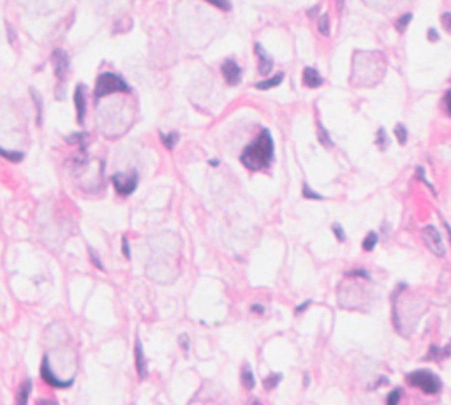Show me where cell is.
Instances as JSON below:
<instances>
[{
	"label": "cell",
	"mask_w": 451,
	"mask_h": 405,
	"mask_svg": "<svg viewBox=\"0 0 451 405\" xmlns=\"http://www.w3.org/2000/svg\"><path fill=\"white\" fill-rule=\"evenodd\" d=\"M161 140H163L164 146H166L167 150H173L175 148V144L178 143V134H176V132H171V134H161Z\"/></svg>",
	"instance_id": "ac0fdd59"
},
{
	"label": "cell",
	"mask_w": 451,
	"mask_h": 405,
	"mask_svg": "<svg viewBox=\"0 0 451 405\" xmlns=\"http://www.w3.org/2000/svg\"><path fill=\"white\" fill-rule=\"evenodd\" d=\"M250 310H252L254 314H265V306L263 305H252L250 306Z\"/></svg>",
	"instance_id": "8d00e7d4"
},
{
	"label": "cell",
	"mask_w": 451,
	"mask_h": 405,
	"mask_svg": "<svg viewBox=\"0 0 451 405\" xmlns=\"http://www.w3.org/2000/svg\"><path fill=\"white\" fill-rule=\"evenodd\" d=\"M282 80H284V74L279 72V74H275L273 78H268V80H263V81H259V83H256V88L257 90H270V88L279 86L280 83H282Z\"/></svg>",
	"instance_id": "5bb4252c"
},
{
	"label": "cell",
	"mask_w": 451,
	"mask_h": 405,
	"mask_svg": "<svg viewBox=\"0 0 451 405\" xmlns=\"http://www.w3.org/2000/svg\"><path fill=\"white\" fill-rule=\"evenodd\" d=\"M30 393H32V383L27 379V381L21 384V387H20L18 396H16V405H27Z\"/></svg>",
	"instance_id": "9a60e30c"
},
{
	"label": "cell",
	"mask_w": 451,
	"mask_h": 405,
	"mask_svg": "<svg viewBox=\"0 0 451 405\" xmlns=\"http://www.w3.org/2000/svg\"><path fill=\"white\" fill-rule=\"evenodd\" d=\"M240 381H242V386H244L245 389H252V387L256 386L254 372H252V368H250V364H248V363H245L244 366H242V372H240Z\"/></svg>",
	"instance_id": "4fadbf2b"
},
{
	"label": "cell",
	"mask_w": 451,
	"mask_h": 405,
	"mask_svg": "<svg viewBox=\"0 0 451 405\" xmlns=\"http://www.w3.org/2000/svg\"><path fill=\"white\" fill-rule=\"evenodd\" d=\"M308 305H310V302H305V303H302V305H300V306H296V310H294V312H296V314H302V312L305 310V308H307Z\"/></svg>",
	"instance_id": "74e56055"
},
{
	"label": "cell",
	"mask_w": 451,
	"mask_h": 405,
	"mask_svg": "<svg viewBox=\"0 0 451 405\" xmlns=\"http://www.w3.org/2000/svg\"><path fill=\"white\" fill-rule=\"evenodd\" d=\"M205 2L212 4L213 7H217V9H221V11H229L231 9L229 0H205Z\"/></svg>",
	"instance_id": "603a6c76"
},
{
	"label": "cell",
	"mask_w": 451,
	"mask_h": 405,
	"mask_svg": "<svg viewBox=\"0 0 451 405\" xmlns=\"http://www.w3.org/2000/svg\"><path fill=\"white\" fill-rule=\"evenodd\" d=\"M32 99H34V104H36V108H37V123H41V120H42V104H41V95L37 94L36 90H32Z\"/></svg>",
	"instance_id": "44dd1931"
},
{
	"label": "cell",
	"mask_w": 451,
	"mask_h": 405,
	"mask_svg": "<svg viewBox=\"0 0 451 405\" xmlns=\"http://www.w3.org/2000/svg\"><path fill=\"white\" fill-rule=\"evenodd\" d=\"M36 405H59L55 400H50V398H41V400H37Z\"/></svg>",
	"instance_id": "d590c367"
},
{
	"label": "cell",
	"mask_w": 451,
	"mask_h": 405,
	"mask_svg": "<svg viewBox=\"0 0 451 405\" xmlns=\"http://www.w3.org/2000/svg\"><path fill=\"white\" fill-rule=\"evenodd\" d=\"M400 395H402V389H393L391 393L388 395V400H386V405H398V402H400Z\"/></svg>",
	"instance_id": "484cf974"
},
{
	"label": "cell",
	"mask_w": 451,
	"mask_h": 405,
	"mask_svg": "<svg viewBox=\"0 0 451 405\" xmlns=\"http://www.w3.org/2000/svg\"><path fill=\"white\" fill-rule=\"evenodd\" d=\"M331 229H333L335 238H337L338 242H346V234H344L342 225H340V224H333V225H331Z\"/></svg>",
	"instance_id": "f1b7e54d"
},
{
	"label": "cell",
	"mask_w": 451,
	"mask_h": 405,
	"mask_svg": "<svg viewBox=\"0 0 451 405\" xmlns=\"http://www.w3.org/2000/svg\"><path fill=\"white\" fill-rule=\"evenodd\" d=\"M221 71L227 85H231V86L240 85V81H242V69H240V65L233 59H226L224 62H222Z\"/></svg>",
	"instance_id": "8992f818"
},
{
	"label": "cell",
	"mask_w": 451,
	"mask_h": 405,
	"mask_svg": "<svg viewBox=\"0 0 451 405\" xmlns=\"http://www.w3.org/2000/svg\"><path fill=\"white\" fill-rule=\"evenodd\" d=\"M395 136H397V140L400 144H406L407 143V129L402 123H398L397 127H395Z\"/></svg>",
	"instance_id": "7402d4cb"
},
{
	"label": "cell",
	"mask_w": 451,
	"mask_h": 405,
	"mask_svg": "<svg viewBox=\"0 0 451 405\" xmlns=\"http://www.w3.org/2000/svg\"><path fill=\"white\" fill-rule=\"evenodd\" d=\"M117 92H120V94H129V92H131V88H129V85L125 83V80H123L122 76L115 74V72H102V74H99L97 83H95V90H94L95 99L117 94Z\"/></svg>",
	"instance_id": "7a4b0ae2"
},
{
	"label": "cell",
	"mask_w": 451,
	"mask_h": 405,
	"mask_svg": "<svg viewBox=\"0 0 451 405\" xmlns=\"http://www.w3.org/2000/svg\"><path fill=\"white\" fill-rule=\"evenodd\" d=\"M280 381H282V375H280V374H271V375H268L265 381H263V386H265V389L271 391V389H275V387L279 386Z\"/></svg>",
	"instance_id": "2e32d148"
},
{
	"label": "cell",
	"mask_w": 451,
	"mask_h": 405,
	"mask_svg": "<svg viewBox=\"0 0 451 405\" xmlns=\"http://www.w3.org/2000/svg\"><path fill=\"white\" fill-rule=\"evenodd\" d=\"M375 245H377V233L370 231V233L365 236V240H363V250L372 252V250L375 248Z\"/></svg>",
	"instance_id": "e0dca14e"
},
{
	"label": "cell",
	"mask_w": 451,
	"mask_h": 405,
	"mask_svg": "<svg viewBox=\"0 0 451 405\" xmlns=\"http://www.w3.org/2000/svg\"><path fill=\"white\" fill-rule=\"evenodd\" d=\"M317 28H319V32L325 37L329 36V20L326 14H321L319 16V20H317Z\"/></svg>",
	"instance_id": "ffe728a7"
},
{
	"label": "cell",
	"mask_w": 451,
	"mask_h": 405,
	"mask_svg": "<svg viewBox=\"0 0 451 405\" xmlns=\"http://www.w3.org/2000/svg\"><path fill=\"white\" fill-rule=\"evenodd\" d=\"M444 108H446V113L451 117V90H448L446 95H444Z\"/></svg>",
	"instance_id": "1f68e13d"
},
{
	"label": "cell",
	"mask_w": 451,
	"mask_h": 405,
	"mask_svg": "<svg viewBox=\"0 0 451 405\" xmlns=\"http://www.w3.org/2000/svg\"><path fill=\"white\" fill-rule=\"evenodd\" d=\"M74 108H76V118L78 123H83L86 113V97H85V86L78 85L74 90Z\"/></svg>",
	"instance_id": "30bf717a"
},
{
	"label": "cell",
	"mask_w": 451,
	"mask_h": 405,
	"mask_svg": "<svg viewBox=\"0 0 451 405\" xmlns=\"http://www.w3.org/2000/svg\"><path fill=\"white\" fill-rule=\"evenodd\" d=\"M113 187L120 196H131L132 192L138 187V173L131 171V173H117L113 175L111 178Z\"/></svg>",
	"instance_id": "277c9868"
},
{
	"label": "cell",
	"mask_w": 451,
	"mask_h": 405,
	"mask_svg": "<svg viewBox=\"0 0 451 405\" xmlns=\"http://www.w3.org/2000/svg\"><path fill=\"white\" fill-rule=\"evenodd\" d=\"M210 164H212V166L215 167V166H219V161H215V159H213V161H210Z\"/></svg>",
	"instance_id": "f35d334b"
},
{
	"label": "cell",
	"mask_w": 451,
	"mask_h": 405,
	"mask_svg": "<svg viewBox=\"0 0 451 405\" xmlns=\"http://www.w3.org/2000/svg\"><path fill=\"white\" fill-rule=\"evenodd\" d=\"M441 21H442V25H444V28H446L448 32H451V13L442 14Z\"/></svg>",
	"instance_id": "4dcf8cb0"
},
{
	"label": "cell",
	"mask_w": 451,
	"mask_h": 405,
	"mask_svg": "<svg viewBox=\"0 0 451 405\" xmlns=\"http://www.w3.org/2000/svg\"><path fill=\"white\" fill-rule=\"evenodd\" d=\"M303 198H307V199H323V196L321 194H317V192H314V190L308 187L307 183H303Z\"/></svg>",
	"instance_id": "83f0119b"
},
{
	"label": "cell",
	"mask_w": 451,
	"mask_h": 405,
	"mask_svg": "<svg viewBox=\"0 0 451 405\" xmlns=\"http://www.w3.org/2000/svg\"><path fill=\"white\" fill-rule=\"evenodd\" d=\"M273 153H275L273 140H271L270 132L265 129L259 132L254 143L245 146L240 155V161L250 171H261V169L270 167V164L273 162Z\"/></svg>",
	"instance_id": "6da1fadb"
},
{
	"label": "cell",
	"mask_w": 451,
	"mask_h": 405,
	"mask_svg": "<svg viewBox=\"0 0 451 405\" xmlns=\"http://www.w3.org/2000/svg\"><path fill=\"white\" fill-rule=\"evenodd\" d=\"M410 20H412V14H404L402 18H398L397 23H395V27H397V30H398V32H404V30H406V27L409 25Z\"/></svg>",
	"instance_id": "d4e9b609"
},
{
	"label": "cell",
	"mask_w": 451,
	"mask_h": 405,
	"mask_svg": "<svg viewBox=\"0 0 451 405\" xmlns=\"http://www.w3.org/2000/svg\"><path fill=\"white\" fill-rule=\"evenodd\" d=\"M51 60H53V63H55V74H57L59 81L62 83V81H65V78H67V72H69V57H67V53H65L63 50H55L53 55H51Z\"/></svg>",
	"instance_id": "52a82bcc"
},
{
	"label": "cell",
	"mask_w": 451,
	"mask_h": 405,
	"mask_svg": "<svg viewBox=\"0 0 451 405\" xmlns=\"http://www.w3.org/2000/svg\"><path fill=\"white\" fill-rule=\"evenodd\" d=\"M254 50H256L257 60H259V74L261 76H268L270 71L273 69V60H271V57H268L266 51L263 50V46L259 42L254 46Z\"/></svg>",
	"instance_id": "8fae6325"
},
{
	"label": "cell",
	"mask_w": 451,
	"mask_h": 405,
	"mask_svg": "<svg viewBox=\"0 0 451 405\" xmlns=\"http://www.w3.org/2000/svg\"><path fill=\"white\" fill-rule=\"evenodd\" d=\"M0 157H2V159H7V161H11V162H20V161H23V153H20V152H11V150L0 148Z\"/></svg>",
	"instance_id": "d6986e66"
},
{
	"label": "cell",
	"mask_w": 451,
	"mask_h": 405,
	"mask_svg": "<svg viewBox=\"0 0 451 405\" xmlns=\"http://www.w3.org/2000/svg\"><path fill=\"white\" fill-rule=\"evenodd\" d=\"M423 240H425V243H427V247L432 250L433 256L444 257L446 248H444V243H442L441 234H439L437 227H433V225H427V227H423Z\"/></svg>",
	"instance_id": "5b68a950"
},
{
	"label": "cell",
	"mask_w": 451,
	"mask_h": 405,
	"mask_svg": "<svg viewBox=\"0 0 451 405\" xmlns=\"http://www.w3.org/2000/svg\"><path fill=\"white\" fill-rule=\"evenodd\" d=\"M180 345H182V349H184L185 352L189 351V337H187V335H182V337H180Z\"/></svg>",
	"instance_id": "836d02e7"
},
{
	"label": "cell",
	"mask_w": 451,
	"mask_h": 405,
	"mask_svg": "<svg viewBox=\"0 0 451 405\" xmlns=\"http://www.w3.org/2000/svg\"><path fill=\"white\" fill-rule=\"evenodd\" d=\"M377 146L381 150H386V146H388V138H386V131L384 129L377 131Z\"/></svg>",
	"instance_id": "4316f807"
},
{
	"label": "cell",
	"mask_w": 451,
	"mask_h": 405,
	"mask_svg": "<svg viewBox=\"0 0 451 405\" xmlns=\"http://www.w3.org/2000/svg\"><path fill=\"white\" fill-rule=\"evenodd\" d=\"M407 383L410 386L420 387L421 391L427 393V395H435V393L441 391V381H439L437 375H433L429 370H414L407 374Z\"/></svg>",
	"instance_id": "3957f363"
},
{
	"label": "cell",
	"mask_w": 451,
	"mask_h": 405,
	"mask_svg": "<svg viewBox=\"0 0 451 405\" xmlns=\"http://www.w3.org/2000/svg\"><path fill=\"white\" fill-rule=\"evenodd\" d=\"M122 250H123V256H125V259H129V257H131V248H129V240H127V238L122 240Z\"/></svg>",
	"instance_id": "d6a6232c"
},
{
	"label": "cell",
	"mask_w": 451,
	"mask_h": 405,
	"mask_svg": "<svg viewBox=\"0 0 451 405\" xmlns=\"http://www.w3.org/2000/svg\"><path fill=\"white\" fill-rule=\"evenodd\" d=\"M317 127H319V141L325 144V146L331 148V146H333V141L329 140V136H328V132H326V129H323V125H321V123Z\"/></svg>",
	"instance_id": "cb8c5ba5"
},
{
	"label": "cell",
	"mask_w": 451,
	"mask_h": 405,
	"mask_svg": "<svg viewBox=\"0 0 451 405\" xmlns=\"http://www.w3.org/2000/svg\"><path fill=\"white\" fill-rule=\"evenodd\" d=\"M134 366H136V372H138V377L143 381V379L146 377V374H148V364H146V358H144L141 340H136V344H134Z\"/></svg>",
	"instance_id": "9c48e42d"
},
{
	"label": "cell",
	"mask_w": 451,
	"mask_h": 405,
	"mask_svg": "<svg viewBox=\"0 0 451 405\" xmlns=\"http://www.w3.org/2000/svg\"><path fill=\"white\" fill-rule=\"evenodd\" d=\"M323 76L316 71L314 67H305L303 69V85L308 88H319L323 85Z\"/></svg>",
	"instance_id": "7c38bea8"
},
{
	"label": "cell",
	"mask_w": 451,
	"mask_h": 405,
	"mask_svg": "<svg viewBox=\"0 0 451 405\" xmlns=\"http://www.w3.org/2000/svg\"><path fill=\"white\" fill-rule=\"evenodd\" d=\"M429 39L432 40V42H435V40H439V34L435 28H429Z\"/></svg>",
	"instance_id": "e575fe53"
},
{
	"label": "cell",
	"mask_w": 451,
	"mask_h": 405,
	"mask_svg": "<svg viewBox=\"0 0 451 405\" xmlns=\"http://www.w3.org/2000/svg\"><path fill=\"white\" fill-rule=\"evenodd\" d=\"M41 377L44 379V381L50 384V386H53V387H69V386H72V379H71V381H67V383H63V381H60V379L53 374V370H51V366H50V361H48V356H44V358H42Z\"/></svg>",
	"instance_id": "ba28073f"
},
{
	"label": "cell",
	"mask_w": 451,
	"mask_h": 405,
	"mask_svg": "<svg viewBox=\"0 0 451 405\" xmlns=\"http://www.w3.org/2000/svg\"><path fill=\"white\" fill-rule=\"evenodd\" d=\"M88 254H90V261L94 263V266L97 268V270H104V266H102V263H101V259H99V256H97V252L95 250H88Z\"/></svg>",
	"instance_id": "f546056e"
},
{
	"label": "cell",
	"mask_w": 451,
	"mask_h": 405,
	"mask_svg": "<svg viewBox=\"0 0 451 405\" xmlns=\"http://www.w3.org/2000/svg\"><path fill=\"white\" fill-rule=\"evenodd\" d=\"M252 405H263V404H261V402H259V400H254V402H252Z\"/></svg>",
	"instance_id": "ab89813d"
}]
</instances>
